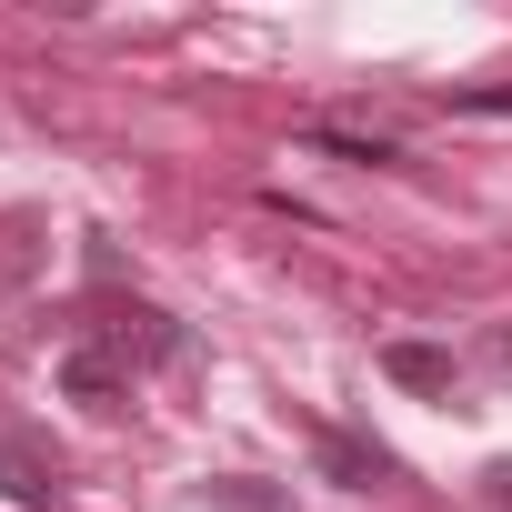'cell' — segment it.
<instances>
[{
    "label": "cell",
    "instance_id": "obj_1",
    "mask_svg": "<svg viewBox=\"0 0 512 512\" xmlns=\"http://www.w3.org/2000/svg\"><path fill=\"white\" fill-rule=\"evenodd\" d=\"M81 342H111L131 372H151V362H181V352H191L171 312H151V302H121V292H101V302L81 312Z\"/></svg>",
    "mask_w": 512,
    "mask_h": 512
},
{
    "label": "cell",
    "instance_id": "obj_2",
    "mask_svg": "<svg viewBox=\"0 0 512 512\" xmlns=\"http://www.w3.org/2000/svg\"><path fill=\"white\" fill-rule=\"evenodd\" d=\"M131 392H141V372L111 352V342H61V402H81V412H131Z\"/></svg>",
    "mask_w": 512,
    "mask_h": 512
},
{
    "label": "cell",
    "instance_id": "obj_3",
    "mask_svg": "<svg viewBox=\"0 0 512 512\" xmlns=\"http://www.w3.org/2000/svg\"><path fill=\"white\" fill-rule=\"evenodd\" d=\"M312 462H322V482H342V492H382V482H402V452L372 442V432H352V422H312Z\"/></svg>",
    "mask_w": 512,
    "mask_h": 512
},
{
    "label": "cell",
    "instance_id": "obj_4",
    "mask_svg": "<svg viewBox=\"0 0 512 512\" xmlns=\"http://www.w3.org/2000/svg\"><path fill=\"white\" fill-rule=\"evenodd\" d=\"M0 492L21 512H61V462H41L31 442H0Z\"/></svg>",
    "mask_w": 512,
    "mask_h": 512
},
{
    "label": "cell",
    "instance_id": "obj_5",
    "mask_svg": "<svg viewBox=\"0 0 512 512\" xmlns=\"http://www.w3.org/2000/svg\"><path fill=\"white\" fill-rule=\"evenodd\" d=\"M382 372H392L402 392H432V402L452 392V352H442V342H392V352H382Z\"/></svg>",
    "mask_w": 512,
    "mask_h": 512
},
{
    "label": "cell",
    "instance_id": "obj_6",
    "mask_svg": "<svg viewBox=\"0 0 512 512\" xmlns=\"http://www.w3.org/2000/svg\"><path fill=\"white\" fill-rule=\"evenodd\" d=\"M211 512H302L282 482H251V472H221L211 482Z\"/></svg>",
    "mask_w": 512,
    "mask_h": 512
},
{
    "label": "cell",
    "instance_id": "obj_7",
    "mask_svg": "<svg viewBox=\"0 0 512 512\" xmlns=\"http://www.w3.org/2000/svg\"><path fill=\"white\" fill-rule=\"evenodd\" d=\"M312 151H332V161H362V171H372V161H402L382 131H342V121H312Z\"/></svg>",
    "mask_w": 512,
    "mask_h": 512
},
{
    "label": "cell",
    "instance_id": "obj_8",
    "mask_svg": "<svg viewBox=\"0 0 512 512\" xmlns=\"http://www.w3.org/2000/svg\"><path fill=\"white\" fill-rule=\"evenodd\" d=\"M452 111H492V121H512V81H482V91H452Z\"/></svg>",
    "mask_w": 512,
    "mask_h": 512
},
{
    "label": "cell",
    "instance_id": "obj_9",
    "mask_svg": "<svg viewBox=\"0 0 512 512\" xmlns=\"http://www.w3.org/2000/svg\"><path fill=\"white\" fill-rule=\"evenodd\" d=\"M482 362H492V382L512 392V322H492V342H482Z\"/></svg>",
    "mask_w": 512,
    "mask_h": 512
},
{
    "label": "cell",
    "instance_id": "obj_10",
    "mask_svg": "<svg viewBox=\"0 0 512 512\" xmlns=\"http://www.w3.org/2000/svg\"><path fill=\"white\" fill-rule=\"evenodd\" d=\"M482 482H492V502H502V512H512V462H492V472H482Z\"/></svg>",
    "mask_w": 512,
    "mask_h": 512
}]
</instances>
